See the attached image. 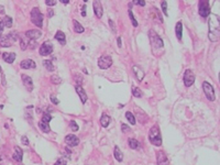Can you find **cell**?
Listing matches in <instances>:
<instances>
[{
  "label": "cell",
  "mask_w": 220,
  "mask_h": 165,
  "mask_svg": "<svg viewBox=\"0 0 220 165\" xmlns=\"http://www.w3.org/2000/svg\"><path fill=\"white\" fill-rule=\"evenodd\" d=\"M209 40L212 42H217L220 36V23L219 17L217 15H211L209 19Z\"/></svg>",
  "instance_id": "obj_1"
},
{
  "label": "cell",
  "mask_w": 220,
  "mask_h": 165,
  "mask_svg": "<svg viewBox=\"0 0 220 165\" xmlns=\"http://www.w3.org/2000/svg\"><path fill=\"white\" fill-rule=\"evenodd\" d=\"M149 36H150V42L151 45H152V51L155 55H159L160 51L163 50V41L162 39L160 38L159 35L156 34V32L153 31V30H150L149 31Z\"/></svg>",
  "instance_id": "obj_2"
},
{
  "label": "cell",
  "mask_w": 220,
  "mask_h": 165,
  "mask_svg": "<svg viewBox=\"0 0 220 165\" xmlns=\"http://www.w3.org/2000/svg\"><path fill=\"white\" fill-rule=\"evenodd\" d=\"M149 140L152 144L156 145V146H160L162 144V136H161V133H160V129L154 125V127L151 128L150 133H149Z\"/></svg>",
  "instance_id": "obj_3"
},
{
  "label": "cell",
  "mask_w": 220,
  "mask_h": 165,
  "mask_svg": "<svg viewBox=\"0 0 220 165\" xmlns=\"http://www.w3.org/2000/svg\"><path fill=\"white\" fill-rule=\"evenodd\" d=\"M18 34L15 32H11V33H9L7 35H2V36H0V45L3 47H9L11 46L12 43H15V41L18 40Z\"/></svg>",
  "instance_id": "obj_4"
},
{
  "label": "cell",
  "mask_w": 220,
  "mask_h": 165,
  "mask_svg": "<svg viewBox=\"0 0 220 165\" xmlns=\"http://www.w3.org/2000/svg\"><path fill=\"white\" fill-rule=\"evenodd\" d=\"M31 21L39 28H42L43 24V15L41 13L39 8H33L31 11Z\"/></svg>",
  "instance_id": "obj_5"
},
{
  "label": "cell",
  "mask_w": 220,
  "mask_h": 165,
  "mask_svg": "<svg viewBox=\"0 0 220 165\" xmlns=\"http://www.w3.org/2000/svg\"><path fill=\"white\" fill-rule=\"evenodd\" d=\"M203 89H204V93H205L206 97L209 99V100H211L214 101L215 100V90H214V87L211 85L207 83V81H204L203 83Z\"/></svg>",
  "instance_id": "obj_6"
},
{
  "label": "cell",
  "mask_w": 220,
  "mask_h": 165,
  "mask_svg": "<svg viewBox=\"0 0 220 165\" xmlns=\"http://www.w3.org/2000/svg\"><path fill=\"white\" fill-rule=\"evenodd\" d=\"M111 65H112V58L110 57L109 55H102L98 60V66L102 70L109 68Z\"/></svg>",
  "instance_id": "obj_7"
},
{
  "label": "cell",
  "mask_w": 220,
  "mask_h": 165,
  "mask_svg": "<svg viewBox=\"0 0 220 165\" xmlns=\"http://www.w3.org/2000/svg\"><path fill=\"white\" fill-rule=\"evenodd\" d=\"M199 15L203 18H207L210 15V6L208 1H200L199 2Z\"/></svg>",
  "instance_id": "obj_8"
},
{
  "label": "cell",
  "mask_w": 220,
  "mask_h": 165,
  "mask_svg": "<svg viewBox=\"0 0 220 165\" xmlns=\"http://www.w3.org/2000/svg\"><path fill=\"white\" fill-rule=\"evenodd\" d=\"M39 52H40L41 55H43V56L50 55L53 52V44L51 43V42H49V41H47V42H44V43L41 45Z\"/></svg>",
  "instance_id": "obj_9"
},
{
  "label": "cell",
  "mask_w": 220,
  "mask_h": 165,
  "mask_svg": "<svg viewBox=\"0 0 220 165\" xmlns=\"http://www.w3.org/2000/svg\"><path fill=\"white\" fill-rule=\"evenodd\" d=\"M184 84H185V86L187 87H191V85L194 84L195 81V75L194 73L191 72V70H185V73H184Z\"/></svg>",
  "instance_id": "obj_10"
},
{
  "label": "cell",
  "mask_w": 220,
  "mask_h": 165,
  "mask_svg": "<svg viewBox=\"0 0 220 165\" xmlns=\"http://www.w3.org/2000/svg\"><path fill=\"white\" fill-rule=\"evenodd\" d=\"M65 142L70 146H76V145L79 144V139L76 136H74V134H68L65 138Z\"/></svg>",
  "instance_id": "obj_11"
},
{
  "label": "cell",
  "mask_w": 220,
  "mask_h": 165,
  "mask_svg": "<svg viewBox=\"0 0 220 165\" xmlns=\"http://www.w3.org/2000/svg\"><path fill=\"white\" fill-rule=\"evenodd\" d=\"M41 35H42V32L40 30H29V31L26 32V38L30 39V40H35V39H39L41 38Z\"/></svg>",
  "instance_id": "obj_12"
},
{
  "label": "cell",
  "mask_w": 220,
  "mask_h": 165,
  "mask_svg": "<svg viewBox=\"0 0 220 165\" xmlns=\"http://www.w3.org/2000/svg\"><path fill=\"white\" fill-rule=\"evenodd\" d=\"M156 159H157V165H168V159L163 151L157 152Z\"/></svg>",
  "instance_id": "obj_13"
},
{
  "label": "cell",
  "mask_w": 220,
  "mask_h": 165,
  "mask_svg": "<svg viewBox=\"0 0 220 165\" xmlns=\"http://www.w3.org/2000/svg\"><path fill=\"white\" fill-rule=\"evenodd\" d=\"M21 78H22V81H23V85L26 87V89L29 90V91H32L33 89V81H32L31 77L28 75H22L21 76Z\"/></svg>",
  "instance_id": "obj_14"
},
{
  "label": "cell",
  "mask_w": 220,
  "mask_h": 165,
  "mask_svg": "<svg viewBox=\"0 0 220 165\" xmlns=\"http://www.w3.org/2000/svg\"><path fill=\"white\" fill-rule=\"evenodd\" d=\"M20 66L24 70H29V68H35L36 67V64L34 63V61L32 60H24L20 63Z\"/></svg>",
  "instance_id": "obj_15"
},
{
  "label": "cell",
  "mask_w": 220,
  "mask_h": 165,
  "mask_svg": "<svg viewBox=\"0 0 220 165\" xmlns=\"http://www.w3.org/2000/svg\"><path fill=\"white\" fill-rule=\"evenodd\" d=\"M94 11H95V15H97V18H100L102 17V7H101V3L100 1H94Z\"/></svg>",
  "instance_id": "obj_16"
},
{
  "label": "cell",
  "mask_w": 220,
  "mask_h": 165,
  "mask_svg": "<svg viewBox=\"0 0 220 165\" xmlns=\"http://www.w3.org/2000/svg\"><path fill=\"white\" fill-rule=\"evenodd\" d=\"M132 70H133L134 75H136V77L138 79H139L140 81H142V79L144 78V72H143V70H142L141 67L136 66V65H134L133 67H132Z\"/></svg>",
  "instance_id": "obj_17"
},
{
  "label": "cell",
  "mask_w": 220,
  "mask_h": 165,
  "mask_svg": "<svg viewBox=\"0 0 220 165\" xmlns=\"http://www.w3.org/2000/svg\"><path fill=\"white\" fill-rule=\"evenodd\" d=\"M75 89H76V91H77V94H78L81 102L85 104V102L87 101V95H86V93H85V90L83 89V87L79 86V85H77V86L75 87Z\"/></svg>",
  "instance_id": "obj_18"
},
{
  "label": "cell",
  "mask_w": 220,
  "mask_h": 165,
  "mask_svg": "<svg viewBox=\"0 0 220 165\" xmlns=\"http://www.w3.org/2000/svg\"><path fill=\"white\" fill-rule=\"evenodd\" d=\"M22 156H23V152L19 146H15V153H13V160H15L17 162H21L22 161Z\"/></svg>",
  "instance_id": "obj_19"
},
{
  "label": "cell",
  "mask_w": 220,
  "mask_h": 165,
  "mask_svg": "<svg viewBox=\"0 0 220 165\" xmlns=\"http://www.w3.org/2000/svg\"><path fill=\"white\" fill-rule=\"evenodd\" d=\"M55 40H57L58 43L61 44V45H65V43H66V38H65L64 32H62V31L56 32V34H55Z\"/></svg>",
  "instance_id": "obj_20"
},
{
  "label": "cell",
  "mask_w": 220,
  "mask_h": 165,
  "mask_svg": "<svg viewBox=\"0 0 220 165\" xmlns=\"http://www.w3.org/2000/svg\"><path fill=\"white\" fill-rule=\"evenodd\" d=\"M2 58H3V61H6L7 63L11 64V63H13V61L15 60V53H3Z\"/></svg>",
  "instance_id": "obj_21"
},
{
  "label": "cell",
  "mask_w": 220,
  "mask_h": 165,
  "mask_svg": "<svg viewBox=\"0 0 220 165\" xmlns=\"http://www.w3.org/2000/svg\"><path fill=\"white\" fill-rule=\"evenodd\" d=\"M182 32H183V24L180 21V22H177L176 26H175V33H176V36L178 40L182 39Z\"/></svg>",
  "instance_id": "obj_22"
},
{
  "label": "cell",
  "mask_w": 220,
  "mask_h": 165,
  "mask_svg": "<svg viewBox=\"0 0 220 165\" xmlns=\"http://www.w3.org/2000/svg\"><path fill=\"white\" fill-rule=\"evenodd\" d=\"M113 154H115V157H116V160L118 162H121L122 160H123V154H122V152L120 151V149H119L118 146H115Z\"/></svg>",
  "instance_id": "obj_23"
},
{
  "label": "cell",
  "mask_w": 220,
  "mask_h": 165,
  "mask_svg": "<svg viewBox=\"0 0 220 165\" xmlns=\"http://www.w3.org/2000/svg\"><path fill=\"white\" fill-rule=\"evenodd\" d=\"M109 122H110V117L108 116V115H106V113H102L101 118H100V123H101L102 127H108Z\"/></svg>",
  "instance_id": "obj_24"
},
{
  "label": "cell",
  "mask_w": 220,
  "mask_h": 165,
  "mask_svg": "<svg viewBox=\"0 0 220 165\" xmlns=\"http://www.w3.org/2000/svg\"><path fill=\"white\" fill-rule=\"evenodd\" d=\"M73 23H74V31L77 32V33H83V32H84V28H83V26L79 23L78 21L74 20Z\"/></svg>",
  "instance_id": "obj_25"
},
{
  "label": "cell",
  "mask_w": 220,
  "mask_h": 165,
  "mask_svg": "<svg viewBox=\"0 0 220 165\" xmlns=\"http://www.w3.org/2000/svg\"><path fill=\"white\" fill-rule=\"evenodd\" d=\"M125 118L128 119V121L130 122L131 125H136V118H134L133 113L132 112H130V111L125 112Z\"/></svg>",
  "instance_id": "obj_26"
},
{
  "label": "cell",
  "mask_w": 220,
  "mask_h": 165,
  "mask_svg": "<svg viewBox=\"0 0 220 165\" xmlns=\"http://www.w3.org/2000/svg\"><path fill=\"white\" fill-rule=\"evenodd\" d=\"M2 22H3V26H7V28H11L12 26V19L10 17H8V15H6V17L3 18Z\"/></svg>",
  "instance_id": "obj_27"
},
{
  "label": "cell",
  "mask_w": 220,
  "mask_h": 165,
  "mask_svg": "<svg viewBox=\"0 0 220 165\" xmlns=\"http://www.w3.org/2000/svg\"><path fill=\"white\" fill-rule=\"evenodd\" d=\"M43 65H44V67H45L47 70H50V72H53V70H54V65H53L52 62L49 61V60L44 61L43 62Z\"/></svg>",
  "instance_id": "obj_28"
},
{
  "label": "cell",
  "mask_w": 220,
  "mask_h": 165,
  "mask_svg": "<svg viewBox=\"0 0 220 165\" xmlns=\"http://www.w3.org/2000/svg\"><path fill=\"white\" fill-rule=\"evenodd\" d=\"M39 127H40L41 130L43 131V132H45V133H49L50 130H51V129H50V127H49V125H47V123H45V122L41 121L40 123H39Z\"/></svg>",
  "instance_id": "obj_29"
},
{
  "label": "cell",
  "mask_w": 220,
  "mask_h": 165,
  "mask_svg": "<svg viewBox=\"0 0 220 165\" xmlns=\"http://www.w3.org/2000/svg\"><path fill=\"white\" fill-rule=\"evenodd\" d=\"M129 146H130L131 149L136 150V149L139 148V142L136 141V139H129Z\"/></svg>",
  "instance_id": "obj_30"
},
{
  "label": "cell",
  "mask_w": 220,
  "mask_h": 165,
  "mask_svg": "<svg viewBox=\"0 0 220 165\" xmlns=\"http://www.w3.org/2000/svg\"><path fill=\"white\" fill-rule=\"evenodd\" d=\"M132 95H133L134 97H136V98H140L142 96L141 89L138 88V87H132Z\"/></svg>",
  "instance_id": "obj_31"
},
{
  "label": "cell",
  "mask_w": 220,
  "mask_h": 165,
  "mask_svg": "<svg viewBox=\"0 0 220 165\" xmlns=\"http://www.w3.org/2000/svg\"><path fill=\"white\" fill-rule=\"evenodd\" d=\"M52 120V116L51 115H49V113H44L43 117H42V122H45V123H47V122H50Z\"/></svg>",
  "instance_id": "obj_32"
},
{
  "label": "cell",
  "mask_w": 220,
  "mask_h": 165,
  "mask_svg": "<svg viewBox=\"0 0 220 165\" xmlns=\"http://www.w3.org/2000/svg\"><path fill=\"white\" fill-rule=\"evenodd\" d=\"M129 17H130L131 21H132L133 26H138V22H136V20L134 19V15H133V13H132V10H129Z\"/></svg>",
  "instance_id": "obj_33"
},
{
  "label": "cell",
  "mask_w": 220,
  "mask_h": 165,
  "mask_svg": "<svg viewBox=\"0 0 220 165\" xmlns=\"http://www.w3.org/2000/svg\"><path fill=\"white\" fill-rule=\"evenodd\" d=\"M51 81H52L53 84H60V83L62 81V79L60 78L57 75H53L52 77H51Z\"/></svg>",
  "instance_id": "obj_34"
},
{
  "label": "cell",
  "mask_w": 220,
  "mask_h": 165,
  "mask_svg": "<svg viewBox=\"0 0 220 165\" xmlns=\"http://www.w3.org/2000/svg\"><path fill=\"white\" fill-rule=\"evenodd\" d=\"M20 44H21V50L22 51H24V50H26V47H28V42H26L24 41V39H21V41H20Z\"/></svg>",
  "instance_id": "obj_35"
},
{
  "label": "cell",
  "mask_w": 220,
  "mask_h": 165,
  "mask_svg": "<svg viewBox=\"0 0 220 165\" xmlns=\"http://www.w3.org/2000/svg\"><path fill=\"white\" fill-rule=\"evenodd\" d=\"M74 78H75L76 83L79 84V86H81V84H83V77H81V75H75Z\"/></svg>",
  "instance_id": "obj_36"
},
{
  "label": "cell",
  "mask_w": 220,
  "mask_h": 165,
  "mask_svg": "<svg viewBox=\"0 0 220 165\" xmlns=\"http://www.w3.org/2000/svg\"><path fill=\"white\" fill-rule=\"evenodd\" d=\"M162 10L164 12V15H167V2L166 1H163L162 2Z\"/></svg>",
  "instance_id": "obj_37"
},
{
  "label": "cell",
  "mask_w": 220,
  "mask_h": 165,
  "mask_svg": "<svg viewBox=\"0 0 220 165\" xmlns=\"http://www.w3.org/2000/svg\"><path fill=\"white\" fill-rule=\"evenodd\" d=\"M70 127H72V130L73 131H77V130H78V125H77V123H76L74 120H72V121H70Z\"/></svg>",
  "instance_id": "obj_38"
},
{
  "label": "cell",
  "mask_w": 220,
  "mask_h": 165,
  "mask_svg": "<svg viewBox=\"0 0 220 165\" xmlns=\"http://www.w3.org/2000/svg\"><path fill=\"white\" fill-rule=\"evenodd\" d=\"M28 45H30V49H34V47L36 46V42H35L34 40H30L29 42H28Z\"/></svg>",
  "instance_id": "obj_39"
},
{
  "label": "cell",
  "mask_w": 220,
  "mask_h": 165,
  "mask_svg": "<svg viewBox=\"0 0 220 165\" xmlns=\"http://www.w3.org/2000/svg\"><path fill=\"white\" fill-rule=\"evenodd\" d=\"M54 165H66V161H65V160H63V159H60V160H57V161L55 162Z\"/></svg>",
  "instance_id": "obj_40"
},
{
  "label": "cell",
  "mask_w": 220,
  "mask_h": 165,
  "mask_svg": "<svg viewBox=\"0 0 220 165\" xmlns=\"http://www.w3.org/2000/svg\"><path fill=\"white\" fill-rule=\"evenodd\" d=\"M45 3H46V6H55L56 5V1H54V0H46L45 1Z\"/></svg>",
  "instance_id": "obj_41"
},
{
  "label": "cell",
  "mask_w": 220,
  "mask_h": 165,
  "mask_svg": "<svg viewBox=\"0 0 220 165\" xmlns=\"http://www.w3.org/2000/svg\"><path fill=\"white\" fill-rule=\"evenodd\" d=\"M121 130L123 131V132H128V131H130V128L128 127L127 125H125V123H123V125H121Z\"/></svg>",
  "instance_id": "obj_42"
},
{
  "label": "cell",
  "mask_w": 220,
  "mask_h": 165,
  "mask_svg": "<svg viewBox=\"0 0 220 165\" xmlns=\"http://www.w3.org/2000/svg\"><path fill=\"white\" fill-rule=\"evenodd\" d=\"M134 3H136V5H140V6H145V1H143V0H134Z\"/></svg>",
  "instance_id": "obj_43"
},
{
  "label": "cell",
  "mask_w": 220,
  "mask_h": 165,
  "mask_svg": "<svg viewBox=\"0 0 220 165\" xmlns=\"http://www.w3.org/2000/svg\"><path fill=\"white\" fill-rule=\"evenodd\" d=\"M22 143H23L24 145H28L29 144V140H28V138H26V136H22Z\"/></svg>",
  "instance_id": "obj_44"
},
{
  "label": "cell",
  "mask_w": 220,
  "mask_h": 165,
  "mask_svg": "<svg viewBox=\"0 0 220 165\" xmlns=\"http://www.w3.org/2000/svg\"><path fill=\"white\" fill-rule=\"evenodd\" d=\"M3 28H5V26H3L2 19H0V36H1V33L3 31Z\"/></svg>",
  "instance_id": "obj_45"
},
{
  "label": "cell",
  "mask_w": 220,
  "mask_h": 165,
  "mask_svg": "<svg viewBox=\"0 0 220 165\" xmlns=\"http://www.w3.org/2000/svg\"><path fill=\"white\" fill-rule=\"evenodd\" d=\"M51 100H52V102H54L55 105H57L58 102H60V101L57 100V99H56V97H55V96H53V95L51 96Z\"/></svg>",
  "instance_id": "obj_46"
},
{
  "label": "cell",
  "mask_w": 220,
  "mask_h": 165,
  "mask_svg": "<svg viewBox=\"0 0 220 165\" xmlns=\"http://www.w3.org/2000/svg\"><path fill=\"white\" fill-rule=\"evenodd\" d=\"M109 23H110V26H111V29H112V31L116 32V28H115V26H113V22H112V21L109 20Z\"/></svg>",
  "instance_id": "obj_47"
},
{
  "label": "cell",
  "mask_w": 220,
  "mask_h": 165,
  "mask_svg": "<svg viewBox=\"0 0 220 165\" xmlns=\"http://www.w3.org/2000/svg\"><path fill=\"white\" fill-rule=\"evenodd\" d=\"M117 42H118V46H119V47H121V46H122V44H121V38H120V36H119V38H118Z\"/></svg>",
  "instance_id": "obj_48"
},
{
  "label": "cell",
  "mask_w": 220,
  "mask_h": 165,
  "mask_svg": "<svg viewBox=\"0 0 220 165\" xmlns=\"http://www.w3.org/2000/svg\"><path fill=\"white\" fill-rule=\"evenodd\" d=\"M53 15H54V11H53V10H49V17L51 18Z\"/></svg>",
  "instance_id": "obj_49"
},
{
  "label": "cell",
  "mask_w": 220,
  "mask_h": 165,
  "mask_svg": "<svg viewBox=\"0 0 220 165\" xmlns=\"http://www.w3.org/2000/svg\"><path fill=\"white\" fill-rule=\"evenodd\" d=\"M3 7L2 6H0V13H3V12H5V10H3Z\"/></svg>",
  "instance_id": "obj_50"
},
{
  "label": "cell",
  "mask_w": 220,
  "mask_h": 165,
  "mask_svg": "<svg viewBox=\"0 0 220 165\" xmlns=\"http://www.w3.org/2000/svg\"><path fill=\"white\" fill-rule=\"evenodd\" d=\"M61 1L63 3H65V5H67V3H68V0H61Z\"/></svg>",
  "instance_id": "obj_51"
}]
</instances>
